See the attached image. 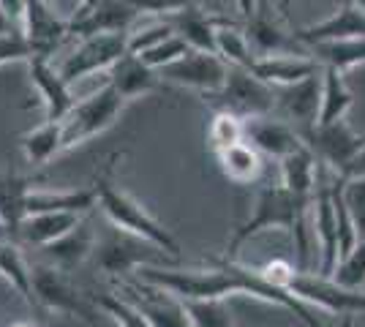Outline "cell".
<instances>
[{"mask_svg": "<svg viewBox=\"0 0 365 327\" xmlns=\"http://www.w3.org/2000/svg\"><path fill=\"white\" fill-rule=\"evenodd\" d=\"M31 68V82L41 95L46 109V120H66L74 109V95H71V85L61 77V71L52 66L49 55H33L28 61Z\"/></svg>", "mask_w": 365, "mask_h": 327, "instance_id": "cell-17", "label": "cell"}, {"mask_svg": "<svg viewBox=\"0 0 365 327\" xmlns=\"http://www.w3.org/2000/svg\"><path fill=\"white\" fill-rule=\"evenodd\" d=\"M215 49L218 55L229 63V66H243V68H251L257 55L251 49V41L245 36V28L229 22V19H221L218 22V31H215Z\"/></svg>", "mask_w": 365, "mask_h": 327, "instance_id": "cell-32", "label": "cell"}, {"mask_svg": "<svg viewBox=\"0 0 365 327\" xmlns=\"http://www.w3.org/2000/svg\"><path fill=\"white\" fill-rule=\"evenodd\" d=\"M0 31H11V22H9V16L3 11V6H0Z\"/></svg>", "mask_w": 365, "mask_h": 327, "instance_id": "cell-45", "label": "cell"}, {"mask_svg": "<svg viewBox=\"0 0 365 327\" xmlns=\"http://www.w3.org/2000/svg\"><path fill=\"white\" fill-rule=\"evenodd\" d=\"M0 221H3V207H0Z\"/></svg>", "mask_w": 365, "mask_h": 327, "instance_id": "cell-50", "label": "cell"}, {"mask_svg": "<svg viewBox=\"0 0 365 327\" xmlns=\"http://www.w3.org/2000/svg\"><path fill=\"white\" fill-rule=\"evenodd\" d=\"M14 327H33V325H28V322H19V325H14Z\"/></svg>", "mask_w": 365, "mask_h": 327, "instance_id": "cell-49", "label": "cell"}, {"mask_svg": "<svg viewBox=\"0 0 365 327\" xmlns=\"http://www.w3.org/2000/svg\"><path fill=\"white\" fill-rule=\"evenodd\" d=\"M351 3H357V6H360V9L365 11V0H351Z\"/></svg>", "mask_w": 365, "mask_h": 327, "instance_id": "cell-48", "label": "cell"}, {"mask_svg": "<svg viewBox=\"0 0 365 327\" xmlns=\"http://www.w3.org/2000/svg\"><path fill=\"white\" fill-rule=\"evenodd\" d=\"M346 71H338L333 66H322V109L317 125H327L344 120L354 104V93L346 85Z\"/></svg>", "mask_w": 365, "mask_h": 327, "instance_id": "cell-29", "label": "cell"}, {"mask_svg": "<svg viewBox=\"0 0 365 327\" xmlns=\"http://www.w3.org/2000/svg\"><path fill=\"white\" fill-rule=\"evenodd\" d=\"M0 279L9 281L14 286L16 295H22V300L31 308H41L38 297H36V281H33V265L25 259L22 249L14 240H0Z\"/></svg>", "mask_w": 365, "mask_h": 327, "instance_id": "cell-26", "label": "cell"}, {"mask_svg": "<svg viewBox=\"0 0 365 327\" xmlns=\"http://www.w3.org/2000/svg\"><path fill=\"white\" fill-rule=\"evenodd\" d=\"M333 180H335V172L327 164L319 161L317 188H314V199H311V221H314V237L319 243V276H324V279H333L335 267L341 262Z\"/></svg>", "mask_w": 365, "mask_h": 327, "instance_id": "cell-6", "label": "cell"}, {"mask_svg": "<svg viewBox=\"0 0 365 327\" xmlns=\"http://www.w3.org/2000/svg\"><path fill=\"white\" fill-rule=\"evenodd\" d=\"M22 36L33 47V55H55L66 36H71V19H63L52 3L28 0L22 14Z\"/></svg>", "mask_w": 365, "mask_h": 327, "instance_id": "cell-13", "label": "cell"}, {"mask_svg": "<svg viewBox=\"0 0 365 327\" xmlns=\"http://www.w3.org/2000/svg\"><path fill=\"white\" fill-rule=\"evenodd\" d=\"M25 3H28V0H0V6H3V11H6V16H9L11 25H14V22H22Z\"/></svg>", "mask_w": 365, "mask_h": 327, "instance_id": "cell-42", "label": "cell"}, {"mask_svg": "<svg viewBox=\"0 0 365 327\" xmlns=\"http://www.w3.org/2000/svg\"><path fill=\"white\" fill-rule=\"evenodd\" d=\"M139 14H155V16H172L182 11V9H191L197 6V0H128Z\"/></svg>", "mask_w": 365, "mask_h": 327, "instance_id": "cell-41", "label": "cell"}, {"mask_svg": "<svg viewBox=\"0 0 365 327\" xmlns=\"http://www.w3.org/2000/svg\"><path fill=\"white\" fill-rule=\"evenodd\" d=\"M33 47L22 31H0V66L14 61H31Z\"/></svg>", "mask_w": 365, "mask_h": 327, "instance_id": "cell-40", "label": "cell"}, {"mask_svg": "<svg viewBox=\"0 0 365 327\" xmlns=\"http://www.w3.org/2000/svg\"><path fill=\"white\" fill-rule=\"evenodd\" d=\"M115 161H118V156L109 158L107 164L101 167V172L96 175L101 213L112 221V227H118V229H123V232L128 234H137L142 240H150L153 246L167 251L172 259H180V243H178V237L169 232L164 224H158L128 191H123L118 186V180H115Z\"/></svg>", "mask_w": 365, "mask_h": 327, "instance_id": "cell-3", "label": "cell"}, {"mask_svg": "<svg viewBox=\"0 0 365 327\" xmlns=\"http://www.w3.org/2000/svg\"><path fill=\"white\" fill-rule=\"evenodd\" d=\"M257 3H259V0H237V9H240V11H243V16L248 19V16L257 11Z\"/></svg>", "mask_w": 365, "mask_h": 327, "instance_id": "cell-44", "label": "cell"}, {"mask_svg": "<svg viewBox=\"0 0 365 327\" xmlns=\"http://www.w3.org/2000/svg\"><path fill=\"white\" fill-rule=\"evenodd\" d=\"M344 197H346V204H349V213L357 224V232H360V240L365 237V175H354V177H346L344 180Z\"/></svg>", "mask_w": 365, "mask_h": 327, "instance_id": "cell-39", "label": "cell"}, {"mask_svg": "<svg viewBox=\"0 0 365 327\" xmlns=\"http://www.w3.org/2000/svg\"><path fill=\"white\" fill-rule=\"evenodd\" d=\"M125 104H128V101H125L109 82L104 88H98L93 95L76 101L74 109H71V115L63 120V128H66V147H74V145H82V142L104 134L109 125L120 118V112Z\"/></svg>", "mask_w": 365, "mask_h": 327, "instance_id": "cell-5", "label": "cell"}, {"mask_svg": "<svg viewBox=\"0 0 365 327\" xmlns=\"http://www.w3.org/2000/svg\"><path fill=\"white\" fill-rule=\"evenodd\" d=\"M82 221V213H68V210H41V213H28L19 221L16 240L44 249L49 243H55L58 237L71 232L76 224Z\"/></svg>", "mask_w": 365, "mask_h": 327, "instance_id": "cell-22", "label": "cell"}, {"mask_svg": "<svg viewBox=\"0 0 365 327\" xmlns=\"http://www.w3.org/2000/svg\"><path fill=\"white\" fill-rule=\"evenodd\" d=\"M275 90H278V109L300 131V137L317 125L322 109V68L303 82H294L289 88H275Z\"/></svg>", "mask_w": 365, "mask_h": 327, "instance_id": "cell-16", "label": "cell"}, {"mask_svg": "<svg viewBox=\"0 0 365 327\" xmlns=\"http://www.w3.org/2000/svg\"><path fill=\"white\" fill-rule=\"evenodd\" d=\"M93 256H96L98 267L109 276H125V273L139 270L142 265H161L164 259H172L167 251L153 246L150 240H142L137 234L123 232L118 227L107 240L96 243ZM172 262H178V259H172Z\"/></svg>", "mask_w": 365, "mask_h": 327, "instance_id": "cell-8", "label": "cell"}, {"mask_svg": "<svg viewBox=\"0 0 365 327\" xmlns=\"http://www.w3.org/2000/svg\"><path fill=\"white\" fill-rule=\"evenodd\" d=\"M128 33H96V36H85L76 44L74 52L58 68L61 77L68 85H74L79 79L93 77L98 71H109L128 52Z\"/></svg>", "mask_w": 365, "mask_h": 327, "instance_id": "cell-9", "label": "cell"}, {"mask_svg": "<svg viewBox=\"0 0 365 327\" xmlns=\"http://www.w3.org/2000/svg\"><path fill=\"white\" fill-rule=\"evenodd\" d=\"M139 11L128 0H96L93 6H79L71 16V33L85 38L96 33H128Z\"/></svg>", "mask_w": 365, "mask_h": 327, "instance_id": "cell-14", "label": "cell"}, {"mask_svg": "<svg viewBox=\"0 0 365 327\" xmlns=\"http://www.w3.org/2000/svg\"><path fill=\"white\" fill-rule=\"evenodd\" d=\"M289 292L297 300H303L305 306H317L330 313H365V292L363 289H346L333 279L324 276H314L308 270H297L294 279L289 281Z\"/></svg>", "mask_w": 365, "mask_h": 327, "instance_id": "cell-11", "label": "cell"}, {"mask_svg": "<svg viewBox=\"0 0 365 327\" xmlns=\"http://www.w3.org/2000/svg\"><path fill=\"white\" fill-rule=\"evenodd\" d=\"M338 327H354V316H351V313H344V319H341Z\"/></svg>", "mask_w": 365, "mask_h": 327, "instance_id": "cell-46", "label": "cell"}, {"mask_svg": "<svg viewBox=\"0 0 365 327\" xmlns=\"http://www.w3.org/2000/svg\"><path fill=\"white\" fill-rule=\"evenodd\" d=\"M194 327H235L224 300H180Z\"/></svg>", "mask_w": 365, "mask_h": 327, "instance_id": "cell-34", "label": "cell"}, {"mask_svg": "<svg viewBox=\"0 0 365 327\" xmlns=\"http://www.w3.org/2000/svg\"><path fill=\"white\" fill-rule=\"evenodd\" d=\"M172 22L175 33L185 38V44L191 49H199V52H215V31H218V22L221 16H210L205 14L199 6H191V9H182L178 14L167 16Z\"/></svg>", "mask_w": 365, "mask_h": 327, "instance_id": "cell-25", "label": "cell"}, {"mask_svg": "<svg viewBox=\"0 0 365 327\" xmlns=\"http://www.w3.org/2000/svg\"><path fill=\"white\" fill-rule=\"evenodd\" d=\"M33 281H36V297H38L41 308L71 313L91 327H98V306L91 303L79 289H74L66 270L41 262V265H33Z\"/></svg>", "mask_w": 365, "mask_h": 327, "instance_id": "cell-7", "label": "cell"}, {"mask_svg": "<svg viewBox=\"0 0 365 327\" xmlns=\"http://www.w3.org/2000/svg\"><path fill=\"white\" fill-rule=\"evenodd\" d=\"M44 3H52V0H44Z\"/></svg>", "mask_w": 365, "mask_h": 327, "instance_id": "cell-51", "label": "cell"}, {"mask_svg": "<svg viewBox=\"0 0 365 327\" xmlns=\"http://www.w3.org/2000/svg\"><path fill=\"white\" fill-rule=\"evenodd\" d=\"M188 52H191V47L185 44V38H180V36L175 33V36H169V38H164V41H158L155 47L145 49V52H134V55H139L150 68L161 71V68L172 66L175 61H180L182 55H188Z\"/></svg>", "mask_w": 365, "mask_h": 327, "instance_id": "cell-37", "label": "cell"}, {"mask_svg": "<svg viewBox=\"0 0 365 327\" xmlns=\"http://www.w3.org/2000/svg\"><path fill=\"white\" fill-rule=\"evenodd\" d=\"M294 36L305 47H314L322 41H341V38H365V11L357 3L344 0L333 16L322 19L317 25L300 28L294 31Z\"/></svg>", "mask_w": 365, "mask_h": 327, "instance_id": "cell-19", "label": "cell"}, {"mask_svg": "<svg viewBox=\"0 0 365 327\" xmlns=\"http://www.w3.org/2000/svg\"><path fill=\"white\" fill-rule=\"evenodd\" d=\"M314 199V197H311ZM311 199H300L284 186H267L259 188L257 202L251 216L245 218L243 224L235 229L232 240L227 246V256L224 259H235L237 251L243 249L245 243L254 234L264 232V229H287L294 237V249H297V267L305 270L308 262V229H305V216L311 210Z\"/></svg>", "mask_w": 365, "mask_h": 327, "instance_id": "cell-2", "label": "cell"}, {"mask_svg": "<svg viewBox=\"0 0 365 327\" xmlns=\"http://www.w3.org/2000/svg\"><path fill=\"white\" fill-rule=\"evenodd\" d=\"M229 74V63L215 55V52H199L191 49L188 55H182L180 61H175L172 66L161 68V79L180 85V88H191L199 93L210 95L215 90L224 88Z\"/></svg>", "mask_w": 365, "mask_h": 327, "instance_id": "cell-12", "label": "cell"}, {"mask_svg": "<svg viewBox=\"0 0 365 327\" xmlns=\"http://www.w3.org/2000/svg\"><path fill=\"white\" fill-rule=\"evenodd\" d=\"M215 158L221 164V172L227 175L232 183H237V186L257 183L259 177H262V172H264V156L245 140L227 147V150H221V153H215Z\"/></svg>", "mask_w": 365, "mask_h": 327, "instance_id": "cell-28", "label": "cell"}, {"mask_svg": "<svg viewBox=\"0 0 365 327\" xmlns=\"http://www.w3.org/2000/svg\"><path fill=\"white\" fill-rule=\"evenodd\" d=\"M322 66L311 52H292V55H267L257 58L251 71L259 79H264L273 88H289L294 82H303L311 74H317Z\"/></svg>", "mask_w": 365, "mask_h": 327, "instance_id": "cell-21", "label": "cell"}, {"mask_svg": "<svg viewBox=\"0 0 365 327\" xmlns=\"http://www.w3.org/2000/svg\"><path fill=\"white\" fill-rule=\"evenodd\" d=\"M19 145H22V153L28 158V164L44 167L61 150H66V128H63V120H46L38 128L28 131L19 140Z\"/></svg>", "mask_w": 365, "mask_h": 327, "instance_id": "cell-30", "label": "cell"}, {"mask_svg": "<svg viewBox=\"0 0 365 327\" xmlns=\"http://www.w3.org/2000/svg\"><path fill=\"white\" fill-rule=\"evenodd\" d=\"M354 175H365V147H363V153L357 156V161L351 164V170H349V175H346V177H354Z\"/></svg>", "mask_w": 365, "mask_h": 327, "instance_id": "cell-43", "label": "cell"}, {"mask_svg": "<svg viewBox=\"0 0 365 327\" xmlns=\"http://www.w3.org/2000/svg\"><path fill=\"white\" fill-rule=\"evenodd\" d=\"M245 36L251 41V49L257 58L267 55H292V52H311V49L297 41L294 33H287L273 16L267 14L264 0L257 3V11L245 19Z\"/></svg>", "mask_w": 365, "mask_h": 327, "instance_id": "cell-18", "label": "cell"}, {"mask_svg": "<svg viewBox=\"0 0 365 327\" xmlns=\"http://www.w3.org/2000/svg\"><path fill=\"white\" fill-rule=\"evenodd\" d=\"M98 204V186L93 180L88 188H71V191H28L25 197V216L41 213V210H68V213H91Z\"/></svg>", "mask_w": 365, "mask_h": 327, "instance_id": "cell-24", "label": "cell"}, {"mask_svg": "<svg viewBox=\"0 0 365 327\" xmlns=\"http://www.w3.org/2000/svg\"><path fill=\"white\" fill-rule=\"evenodd\" d=\"M142 281L153 286H161L164 292L175 295L178 300H227L232 295H248L273 303L292 311L305 327H324L311 313V306L292 295L289 289L275 286L273 281L262 276L259 267H243L235 259H221L215 267H161V265H142L137 270Z\"/></svg>", "mask_w": 365, "mask_h": 327, "instance_id": "cell-1", "label": "cell"}, {"mask_svg": "<svg viewBox=\"0 0 365 327\" xmlns=\"http://www.w3.org/2000/svg\"><path fill=\"white\" fill-rule=\"evenodd\" d=\"M278 164H281V186L300 199H311L314 188H317V172H319L317 153L305 145L297 153H292Z\"/></svg>", "mask_w": 365, "mask_h": 327, "instance_id": "cell-27", "label": "cell"}, {"mask_svg": "<svg viewBox=\"0 0 365 327\" xmlns=\"http://www.w3.org/2000/svg\"><path fill=\"white\" fill-rule=\"evenodd\" d=\"M169 36H175V28L167 16L161 22H153L142 31H131L128 33V52H145V49L155 47L158 41H164Z\"/></svg>", "mask_w": 365, "mask_h": 327, "instance_id": "cell-38", "label": "cell"}, {"mask_svg": "<svg viewBox=\"0 0 365 327\" xmlns=\"http://www.w3.org/2000/svg\"><path fill=\"white\" fill-rule=\"evenodd\" d=\"M96 306L107 316H112V322L118 327H153V322L142 313V308H139L137 303H131L128 297L104 295L96 300Z\"/></svg>", "mask_w": 365, "mask_h": 327, "instance_id": "cell-35", "label": "cell"}, {"mask_svg": "<svg viewBox=\"0 0 365 327\" xmlns=\"http://www.w3.org/2000/svg\"><path fill=\"white\" fill-rule=\"evenodd\" d=\"M96 232L91 229V224L82 218L79 224H76L71 232H66L63 237H58L55 243H49L41 249L44 254V262L49 265L61 267V270H74L79 267L88 256H93V251H96Z\"/></svg>", "mask_w": 365, "mask_h": 327, "instance_id": "cell-23", "label": "cell"}, {"mask_svg": "<svg viewBox=\"0 0 365 327\" xmlns=\"http://www.w3.org/2000/svg\"><path fill=\"white\" fill-rule=\"evenodd\" d=\"M107 74H109V85H112L125 101H134V98H142V95H148V93H155V90H161V85H164L161 71L150 68V66L142 61L139 55H134V52H125L120 61L109 68Z\"/></svg>", "mask_w": 365, "mask_h": 327, "instance_id": "cell-20", "label": "cell"}, {"mask_svg": "<svg viewBox=\"0 0 365 327\" xmlns=\"http://www.w3.org/2000/svg\"><path fill=\"white\" fill-rule=\"evenodd\" d=\"M333 281L346 286V289H363L365 286V237L338 262Z\"/></svg>", "mask_w": 365, "mask_h": 327, "instance_id": "cell-36", "label": "cell"}, {"mask_svg": "<svg viewBox=\"0 0 365 327\" xmlns=\"http://www.w3.org/2000/svg\"><path fill=\"white\" fill-rule=\"evenodd\" d=\"M303 140L322 164H327L335 175H349L351 164L365 147V134H357L346 123V118L327 125H314L311 131H305Z\"/></svg>", "mask_w": 365, "mask_h": 327, "instance_id": "cell-10", "label": "cell"}, {"mask_svg": "<svg viewBox=\"0 0 365 327\" xmlns=\"http://www.w3.org/2000/svg\"><path fill=\"white\" fill-rule=\"evenodd\" d=\"M205 101H210L215 109L235 112L243 120L251 118H267L278 109V90L273 85H267L264 79H259L251 68L243 66H229L227 82L221 90L205 95Z\"/></svg>", "mask_w": 365, "mask_h": 327, "instance_id": "cell-4", "label": "cell"}, {"mask_svg": "<svg viewBox=\"0 0 365 327\" xmlns=\"http://www.w3.org/2000/svg\"><path fill=\"white\" fill-rule=\"evenodd\" d=\"M308 49L319 61V66H333L338 71H349L354 66H365V38L322 41V44H314Z\"/></svg>", "mask_w": 365, "mask_h": 327, "instance_id": "cell-31", "label": "cell"}, {"mask_svg": "<svg viewBox=\"0 0 365 327\" xmlns=\"http://www.w3.org/2000/svg\"><path fill=\"white\" fill-rule=\"evenodd\" d=\"M96 0H79V6H93Z\"/></svg>", "mask_w": 365, "mask_h": 327, "instance_id": "cell-47", "label": "cell"}, {"mask_svg": "<svg viewBox=\"0 0 365 327\" xmlns=\"http://www.w3.org/2000/svg\"><path fill=\"white\" fill-rule=\"evenodd\" d=\"M245 140V120L235 112H224L218 109L213 115V120L207 125V142H210V150L221 153L232 145Z\"/></svg>", "mask_w": 365, "mask_h": 327, "instance_id": "cell-33", "label": "cell"}, {"mask_svg": "<svg viewBox=\"0 0 365 327\" xmlns=\"http://www.w3.org/2000/svg\"><path fill=\"white\" fill-rule=\"evenodd\" d=\"M245 142H251L262 156L275 158V161H284L308 145L289 120H278L273 115L245 120Z\"/></svg>", "mask_w": 365, "mask_h": 327, "instance_id": "cell-15", "label": "cell"}]
</instances>
